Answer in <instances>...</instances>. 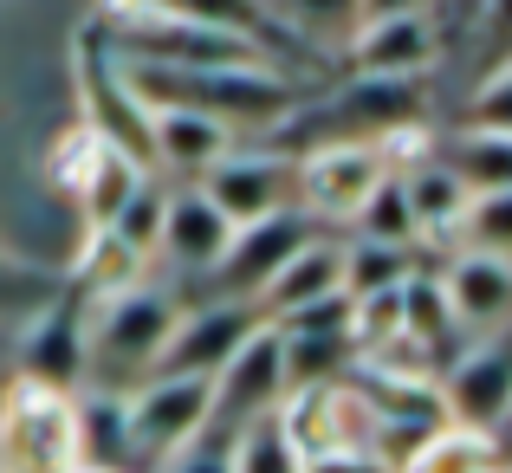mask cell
<instances>
[{
    "instance_id": "obj_32",
    "label": "cell",
    "mask_w": 512,
    "mask_h": 473,
    "mask_svg": "<svg viewBox=\"0 0 512 473\" xmlns=\"http://www.w3.org/2000/svg\"><path fill=\"white\" fill-rule=\"evenodd\" d=\"M0 396H7V376H0Z\"/></svg>"
},
{
    "instance_id": "obj_25",
    "label": "cell",
    "mask_w": 512,
    "mask_h": 473,
    "mask_svg": "<svg viewBox=\"0 0 512 473\" xmlns=\"http://www.w3.org/2000/svg\"><path fill=\"white\" fill-rule=\"evenodd\" d=\"M402 473H500V441H480V435H454L441 428L422 454H415Z\"/></svg>"
},
{
    "instance_id": "obj_17",
    "label": "cell",
    "mask_w": 512,
    "mask_h": 473,
    "mask_svg": "<svg viewBox=\"0 0 512 473\" xmlns=\"http://www.w3.org/2000/svg\"><path fill=\"white\" fill-rule=\"evenodd\" d=\"M227 240H234V227L201 201L195 182H182L163 201V247H156V260L182 266V273H214L221 253H227Z\"/></svg>"
},
{
    "instance_id": "obj_11",
    "label": "cell",
    "mask_w": 512,
    "mask_h": 473,
    "mask_svg": "<svg viewBox=\"0 0 512 473\" xmlns=\"http://www.w3.org/2000/svg\"><path fill=\"white\" fill-rule=\"evenodd\" d=\"M357 78H428L435 65V20L422 7H363L357 33L344 46Z\"/></svg>"
},
{
    "instance_id": "obj_29",
    "label": "cell",
    "mask_w": 512,
    "mask_h": 473,
    "mask_svg": "<svg viewBox=\"0 0 512 473\" xmlns=\"http://www.w3.org/2000/svg\"><path fill=\"white\" fill-rule=\"evenodd\" d=\"M227 448H234V435H227V428H201V435L188 441L175 461H163L156 473H227Z\"/></svg>"
},
{
    "instance_id": "obj_27",
    "label": "cell",
    "mask_w": 512,
    "mask_h": 473,
    "mask_svg": "<svg viewBox=\"0 0 512 473\" xmlns=\"http://www.w3.org/2000/svg\"><path fill=\"white\" fill-rule=\"evenodd\" d=\"M286 13H292V26H299V39H318V46H331V52H344L350 33H357V20H363V7H286Z\"/></svg>"
},
{
    "instance_id": "obj_26",
    "label": "cell",
    "mask_w": 512,
    "mask_h": 473,
    "mask_svg": "<svg viewBox=\"0 0 512 473\" xmlns=\"http://www.w3.org/2000/svg\"><path fill=\"white\" fill-rule=\"evenodd\" d=\"M357 240H363V247H396V253H409L415 221H409V208H402L396 175H389V182L376 188L370 201H363V214H357Z\"/></svg>"
},
{
    "instance_id": "obj_4",
    "label": "cell",
    "mask_w": 512,
    "mask_h": 473,
    "mask_svg": "<svg viewBox=\"0 0 512 473\" xmlns=\"http://www.w3.org/2000/svg\"><path fill=\"white\" fill-rule=\"evenodd\" d=\"M0 473H78L72 396L13 383L0 396Z\"/></svg>"
},
{
    "instance_id": "obj_3",
    "label": "cell",
    "mask_w": 512,
    "mask_h": 473,
    "mask_svg": "<svg viewBox=\"0 0 512 473\" xmlns=\"http://www.w3.org/2000/svg\"><path fill=\"white\" fill-rule=\"evenodd\" d=\"M214 422V383L201 376H150L124 396V448H130V467H163L201 428Z\"/></svg>"
},
{
    "instance_id": "obj_2",
    "label": "cell",
    "mask_w": 512,
    "mask_h": 473,
    "mask_svg": "<svg viewBox=\"0 0 512 473\" xmlns=\"http://www.w3.org/2000/svg\"><path fill=\"white\" fill-rule=\"evenodd\" d=\"M175 318H182V305L163 286H124L111 299H85V376H98V389L130 396L137 383L156 376Z\"/></svg>"
},
{
    "instance_id": "obj_30",
    "label": "cell",
    "mask_w": 512,
    "mask_h": 473,
    "mask_svg": "<svg viewBox=\"0 0 512 473\" xmlns=\"http://www.w3.org/2000/svg\"><path fill=\"white\" fill-rule=\"evenodd\" d=\"M52 292H46V279L39 273H26V266H13V260H0V312H26V305H46Z\"/></svg>"
},
{
    "instance_id": "obj_23",
    "label": "cell",
    "mask_w": 512,
    "mask_h": 473,
    "mask_svg": "<svg viewBox=\"0 0 512 473\" xmlns=\"http://www.w3.org/2000/svg\"><path fill=\"white\" fill-rule=\"evenodd\" d=\"M163 201H169L163 182H137V195H130L124 208H117V221L104 227V234H111L137 266H150L156 247H163Z\"/></svg>"
},
{
    "instance_id": "obj_19",
    "label": "cell",
    "mask_w": 512,
    "mask_h": 473,
    "mask_svg": "<svg viewBox=\"0 0 512 473\" xmlns=\"http://www.w3.org/2000/svg\"><path fill=\"white\" fill-rule=\"evenodd\" d=\"M389 175H396V188H402V208H409V221H415V240H441L454 227V214L474 201L441 162H409V169H389Z\"/></svg>"
},
{
    "instance_id": "obj_8",
    "label": "cell",
    "mask_w": 512,
    "mask_h": 473,
    "mask_svg": "<svg viewBox=\"0 0 512 473\" xmlns=\"http://www.w3.org/2000/svg\"><path fill=\"white\" fill-rule=\"evenodd\" d=\"M389 182V150L376 143H312L299 156V214L305 221H357L363 201Z\"/></svg>"
},
{
    "instance_id": "obj_28",
    "label": "cell",
    "mask_w": 512,
    "mask_h": 473,
    "mask_svg": "<svg viewBox=\"0 0 512 473\" xmlns=\"http://www.w3.org/2000/svg\"><path fill=\"white\" fill-rule=\"evenodd\" d=\"M506 124H512V72H506V65H493L487 85H480V98H474V117H467V130L506 137Z\"/></svg>"
},
{
    "instance_id": "obj_5",
    "label": "cell",
    "mask_w": 512,
    "mask_h": 473,
    "mask_svg": "<svg viewBox=\"0 0 512 473\" xmlns=\"http://www.w3.org/2000/svg\"><path fill=\"white\" fill-rule=\"evenodd\" d=\"M78 98H85V137H98L111 156H124L130 169L156 175V156H150V111L137 104V91L124 85V72H117V59L98 46V33L85 26V39H78Z\"/></svg>"
},
{
    "instance_id": "obj_16",
    "label": "cell",
    "mask_w": 512,
    "mask_h": 473,
    "mask_svg": "<svg viewBox=\"0 0 512 473\" xmlns=\"http://www.w3.org/2000/svg\"><path fill=\"white\" fill-rule=\"evenodd\" d=\"M435 292H441V312H448L454 331L500 337V318L512 305V266L487 260V253H454V260L435 273Z\"/></svg>"
},
{
    "instance_id": "obj_20",
    "label": "cell",
    "mask_w": 512,
    "mask_h": 473,
    "mask_svg": "<svg viewBox=\"0 0 512 473\" xmlns=\"http://www.w3.org/2000/svg\"><path fill=\"white\" fill-rule=\"evenodd\" d=\"M441 169L467 188V195H512V143L487 130H461L441 150Z\"/></svg>"
},
{
    "instance_id": "obj_24",
    "label": "cell",
    "mask_w": 512,
    "mask_h": 473,
    "mask_svg": "<svg viewBox=\"0 0 512 473\" xmlns=\"http://www.w3.org/2000/svg\"><path fill=\"white\" fill-rule=\"evenodd\" d=\"M227 473H299V454H292L279 415H260V422L234 428V448H227Z\"/></svg>"
},
{
    "instance_id": "obj_10",
    "label": "cell",
    "mask_w": 512,
    "mask_h": 473,
    "mask_svg": "<svg viewBox=\"0 0 512 473\" xmlns=\"http://www.w3.org/2000/svg\"><path fill=\"white\" fill-rule=\"evenodd\" d=\"M325 117L344 130L331 143H376L383 150V137H415L428 124V85L422 78H350L325 104Z\"/></svg>"
},
{
    "instance_id": "obj_6",
    "label": "cell",
    "mask_w": 512,
    "mask_h": 473,
    "mask_svg": "<svg viewBox=\"0 0 512 473\" xmlns=\"http://www.w3.org/2000/svg\"><path fill=\"white\" fill-rule=\"evenodd\" d=\"M195 188L227 227L273 221V214L299 208V156H286V150H234V156L214 162V169H201Z\"/></svg>"
},
{
    "instance_id": "obj_22",
    "label": "cell",
    "mask_w": 512,
    "mask_h": 473,
    "mask_svg": "<svg viewBox=\"0 0 512 473\" xmlns=\"http://www.w3.org/2000/svg\"><path fill=\"white\" fill-rule=\"evenodd\" d=\"M454 253H487V260H506V247H512V195H474L461 214H454V227L448 234Z\"/></svg>"
},
{
    "instance_id": "obj_12",
    "label": "cell",
    "mask_w": 512,
    "mask_h": 473,
    "mask_svg": "<svg viewBox=\"0 0 512 473\" xmlns=\"http://www.w3.org/2000/svg\"><path fill=\"white\" fill-rule=\"evenodd\" d=\"M253 331H260L253 305H227V299L195 305V312L175 318L163 357H156V376H201V383H214V376L227 370V357H234Z\"/></svg>"
},
{
    "instance_id": "obj_31",
    "label": "cell",
    "mask_w": 512,
    "mask_h": 473,
    "mask_svg": "<svg viewBox=\"0 0 512 473\" xmlns=\"http://www.w3.org/2000/svg\"><path fill=\"white\" fill-rule=\"evenodd\" d=\"M299 473H383L370 454H318V461H299Z\"/></svg>"
},
{
    "instance_id": "obj_15",
    "label": "cell",
    "mask_w": 512,
    "mask_h": 473,
    "mask_svg": "<svg viewBox=\"0 0 512 473\" xmlns=\"http://www.w3.org/2000/svg\"><path fill=\"white\" fill-rule=\"evenodd\" d=\"M279 402H286V383H279V337L260 324V331L227 357V370L214 376V422L208 428H227V435H234V428L273 415Z\"/></svg>"
},
{
    "instance_id": "obj_18",
    "label": "cell",
    "mask_w": 512,
    "mask_h": 473,
    "mask_svg": "<svg viewBox=\"0 0 512 473\" xmlns=\"http://www.w3.org/2000/svg\"><path fill=\"white\" fill-rule=\"evenodd\" d=\"M234 130L208 124V117L195 111H150V156L163 175H201L214 169L221 156H234Z\"/></svg>"
},
{
    "instance_id": "obj_9",
    "label": "cell",
    "mask_w": 512,
    "mask_h": 473,
    "mask_svg": "<svg viewBox=\"0 0 512 473\" xmlns=\"http://www.w3.org/2000/svg\"><path fill=\"white\" fill-rule=\"evenodd\" d=\"M13 383L52 389V396H72L85 383V299L59 292L46 299L20 331V376Z\"/></svg>"
},
{
    "instance_id": "obj_14",
    "label": "cell",
    "mask_w": 512,
    "mask_h": 473,
    "mask_svg": "<svg viewBox=\"0 0 512 473\" xmlns=\"http://www.w3.org/2000/svg\"><path fill=\"white\" fill-rule=\"evenodd\" d=\"M331 299H344V247H338V240H325V234H312L247 305H253V318L273 331V324L312 312V305H331Z\"/></svg>"
},
{
    "instance_id": "obj_21",
    "label": "cell",
    "mask_w": 512,
    "mask_h": 473,
    "mask_svg": "<svg viewBox=\"0 0 512 473\" xmlns=\"http://www.w3.org/2000/svg\"><path fill=\"white\" fill-rule=\"evenodd\" d=\"M137 182H156V175L130 169V162H124V156H111V150H98V156H91L85 182L72 188L78 214H85V234H104V227L117 221V208H124V201L137 195Z\"/></svg>"
},
{
    "instance_id": "obj_7",
    "label": "cell",
    "mask_w": 512,
    "mask_h": 473,
    "mask_svg": "<svg viewBox=\"0 0 512 473\" xmlns=\"http://www.w3.org/2000/svg\"><path fill=\"white\" fill-rule=\"evenodd\" d=\"M435 402H441V428H454V435H480V441H500L506 409H512L506 337H480V344H467L454 363H441Z\"/></svg>"
},
{
    "instance_id": "obj_1",
    "label": "cell",
    "mask_w": 512,
    "mask_h": 473,
    "mask_svg": "<svg viewBox=\"0 0 512 473\" xmlns=\"http://www.w3.org/2000/svg\"><path fill=\"white\" fill-rule=\"evenodd\" d=\"M117 72L143 111H195L221 130H273L299 111V85L286 72H156V65L124 59Z\"/></svg>"
},
{
    "instance_id": "obj_13",
    "label": "cell",
    "mask_w": 512,
    "mask_h": 473,
    "mask_svg": "<svg viewBox=\"0 0 512 473\" xmlns=\"http://www.w3.org/2000/svg\"><path fill=\"white\" fill-rule=\"evenodd\" d=\"M305 240H312V221H305L299 208H292V214H273V221H253V227H234L221 266H214V299L247 305L253 292H260L266 279H273L279 266L305 247Z\"/></svg>"
}]
</instances>
